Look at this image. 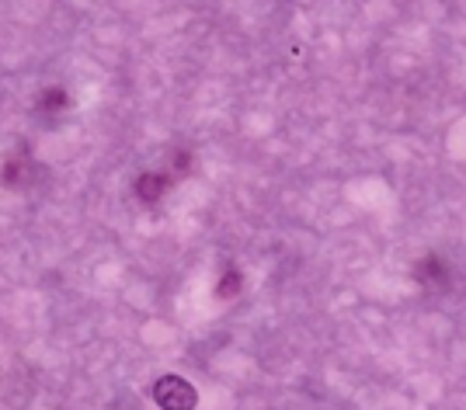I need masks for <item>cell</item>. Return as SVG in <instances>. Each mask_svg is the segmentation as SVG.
Segmentation results:
<instances>
[{
  "mask_svg": "<svg viewBox=\"0 0 466 410\" xmlns=\"http://www.w3.org/2000/svg\"><path fill=\"white\" fill-rule=\"evenodd\" d=\"M167 185H171L167 175H143L137 181V195L143 198V202H157L160 195H167Z\"/></svg>",
  "mask_w": 466,
  "mask_h": 410,
  "instance_id": "2",
  "label": "cell"
},
{
  "mask_svg": "<svg viewBox=\"0 0 466 410\" xmlns=\"http://www.w3.org/2000/svg\"><path fill=\"white\" fill-rule=\"evenodd\" d=\"M177 171H188V154H177Z\"/></svg>",
  "mask_w": 466,
  "mask_h": 410,
  "instance_id": "5",
  "label": "cell"
},
{
  "mask_svg": "<svg viewBox=\"0 0 466 410\" xmlns=\"http://www.w3.org/2000/svg\"><path fill=\"white\" fill-rule=\"evenodd\" d=\"M154 400L164 410H188L198 404V393H195L192 383L181 379V375H160L154 383Z\"/></svg>",
  "mask_w": 466,
  "mask_h": 410,
  "instance_id": "1",
  "label": "cell"
},
{
  "mask_svg": "<svg viewBox=\"0 0 466 410\" xmlns=\"http://www.w3.org/2000/svg\"><path fill=\"white\" fill-rule=\"evenodd\" d=\"M63 108H66V95L59 87H49L39 98V112H63Z\"/></svg>",
  "mask_w": 466,
  "mask_h": 410,
  "instance_id": "3",
  "label": "cell"
},
{
  "mask_svg": "<svg viewBox=\"0 0 466 410\" xmlns=\"http://www.w3.org/2000/svg\"><path fill=\"white\" fill-rule=\"evenodd\" d=\"M237 289H240V275L227 272V282H219V295H233Z\"/></svg>",
  "mask_w": 466,
  "mask_h": 410,
  "instance_id": "4",
  "label": "cell"
}]
</instances>
